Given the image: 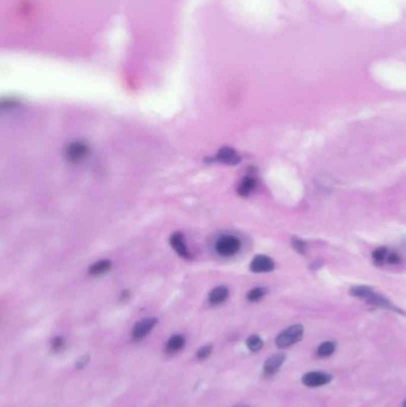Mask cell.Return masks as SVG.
<instances>
[{
  "label": "cell",
  "mask_w": 406,
  "mask_h": 407,
  "mask_svg": "<svg viewBox=\"0 0 406 407\" xmlns=\"http://www.w3.org/2000/svg\"><path fill=\"white\" fill-rule=\"evenodd\" d=\"M241 239L232 234H224L214 242V251L222 257H232L241 250Z\"/></svg>",
  "instance_id": "1"
},
{
  "label": "cell",
  "mask_w": 406,
  "mask_h": 407,
  "mask_svg": "<svg viewBox=\"0 0 406 407\" xmlns=\"http://www.w3.org/2000/svg\"><path fill=\"white\" fill-rule=\"evenodd\" d=\"M302 335H304V328L302 325H292L284 330L279 336L276 337V346L279 348H288L293 344L298 343L302 341Z\"/></svg>",
  "instance_id": "2"
},
{
  "label": "cell",
  "mask_w": 406,
  "mask_h": 407,
  "mask_svg": "<svg viewBox=\"0 0 406 407\" xmlns=\"http://www.w3.org/2000/svg\"><path fill=\"white\" fill-rule=\"evenodd\" d=\"M88 154L90 147L82 141L72 142L70 144H68V147L66 148L64 151L66 158L72 163L81 162V161H84L87 156H88Z\"/></svg>",
  "instance_id": "3"
},
{
  "label": "cell",
  "mask_w": 406,
  "mask_h": 407,
  "mask_svg": "<svg viewBox=\"0 0 406 407\" xmlns=\"http://www.w3.org/2000/svg\"><path fill=\"white\" fill-rule=\"evenodd\" d=\"M276 268V263L267 255H256L250 262L252 273H270Z\"/></svg>",
  "instance_id": "4"
},
{
  "label": "cell",
  "mask_w": 406,
  "mask_h": 407,
  "mask_svg": "<svg viewBox=\"0 0 406 407\" xmlns=\"http://www.w3.org/2000/svg\"><path fill=\"white\" fill-rule=\"evenodd\" d=\"M156 323H158V319L152 318V317H149V318H144L142 321L137 322L136 325L134 326L132 329V338L134 340L138 341L144 338L146 335L150 332L152 329L155 328Z\"/></svg>",
  "instance_id": "5"
},
{
  "label": "cell",
  "mask_w": 406,
  "mask_h": 407,
  "mask_svg": "<svg viewBox=\"0 0 406 407\" xmlns=\"http://www.w3.org/2000/svg\"><path fill=\"white\" fill-rule=\"evenodd\" d=\"M331 375L322 372H311L302 377V384L308 387H320L329 384Z\"/></svg>",
  "instance_id": "6"
},
{
  "label": "cell",
  "mask_w": 406,
  "mask_h": 407,
  "mask_svg": "<svg viewBox=\"0 0 406 407\" xmlns=\"http://www.w3.org/2000/svg\"><path fill=\"white\" fill-rule=\"evenodd\" d=\"M216 160L220 161L222 163L230 164V166H235V164L241 162V156L230 147H224L218 150L216 155Z\"/></svg>",
  "instance_id": "7"
},
{
  "label": "cell",
  "mask_w": 406,
  "mask_h": 407,
  "mask_svg": "<svg viewBox=\"0 0 406 407\" xmlns=\"http://www.w3.org/2000/svg\"><path fill=\"white\" fill-rule=\"evenodd\" d=\"M170 245L181 257H184V259H190V257H192L186 247L185 237H184V235L181 234V232H176V234L170 236Z\"/></svg>",
  "instance_id": "8"
},
{
  "label": "cell",
  "mask_w": 406,
  "mask_h": 407,
  "mask_svg": "<svg viewBox=\"0 0 406 407\" xmlns=\"http://www.w3.org/2000/svg\"><path fill=\"white\" fill-rule=\"evenodd\" d=\"M284 361H285V355L282 354H276V355L270 356V359L264 362V372L266 375H273L279 371V368L282 366Z\"/></svg>",
  "instance_id": "9"
},
{
  "label": "cell",
  "mask_w": 406,
  "mask_h": 407,
  "mask_svg": "<svg viewBox=\"0 0 406 407\" xmlns=\"http://www.w3.org/2000/svg\"><path fill=\"white\" fill-rule=\"evenodd\" d=\"M366 300L368 303L370 304V305L373 306H376V307H382V309H388V310H394V311H398L396 307H394L391 304V301L388 299H386L385 297H382V295L376 293V292H374L373 290L370 291V293L367 295Z\"/></svg>",
  "instance_id": "10"
},
{
  "label": "cell",
  "mask_w": 406,
  "mask_h": 407,
  "mask_svg": "<svg viewBox=\"0 0 406 407\" xmlns=\"http://www.w3.org/2000/svg\"><path fill=\"white\" fill-rule=\"evenodd\" d=\"M228 297H229V290L224 286H220V287L214 288L208 294V301L211 305H220L228 299Z\"/></svg>",
  "instance_id": "11"
},
{
  "label": "cell",
  "mask_w": 406,
  "mask_h": 407,
  "mask_svg": "<svg viewBox=\"0 0 406 407\" xmlns=\"http://www.w3.org/2000/svg\"><path fill=\"white\" fill-rule=\"evenodd\" d=\"M256 186H258V182H256V179L254 176H246V178L240 182L237 192H238V194L241 195V197H248V195H250L252 192L255 191Z\"/></svg>",
  "instance_id": "12"
},
{
  "label": "cell",
  "mask_w": 406,
  "mask_h": 407,
  "mask_svg": "<svg viewBox=\"0 0 406 407\" xmlns=\"http://www.w3.org/2000/svg\"><path fill=\"white\" fill-rule=\"evenodd\" d=\"M185 347V337L182 335H174L166 344V350L168 353H176Z\"/></svg>",
  "instance_id": "13"
},
{
  "label": "cell",
  "mask_w": 406,
  "mask_h": 407,
  "mask_svg": "<svg viewBox=\"0 0 406 407\" xmlns=\"http://www.w3.org/2000/svg\"><path fill=\"white\" fill-rule=\"evenodd\" d=\"M111 268V262L108 260H100L98 261V262L93 263L92 266L90 267L88 272L90 275H102L105 274V273H108V270Z\"/></svg>",
  "instance_id": "14"
},
{
  "label": "cell",
  "mask_w": 406,
  "mask_h": 407,
  "mask_svg": "<svg viewBox=\"0 0 406 407\" xmlns=\"http://www.w3.org/2000/svg\"><path fill=\"white\" fill-rule=\"evenodd\" d=\"M388 253H390L388 249L385 247L376 248V249H374L373 251H372V259H373V261L376 263V265H382V263H385L387 261Z\"/></svg>",
  "instance_id": "15"
},
{
  "label": "cell",
  "mask_w": 406,
  "mask_h": 407,
  "mask_svg": "<svg viewBox=\"0 0 406 407\" xmlns=\"http://www.w3.org/2000/svg\"><path fill=\"white\" fill-rule=\"evenodd\" d=\"M335 349H336V346L334 342H324V343H322L320 347H318L317 349V355L320 357H329L332 355L334 353H335Z\"/></svg>",
  "instance_id": "16"
},
{
  "label": "cell",
  "mask_w": 406,
  "mask_h": 407,
  "mask_svg": "<svg viewBox=\"0 0 406 407\" xmlns=\"http://www.w3.org/2000/svg\"><path fill=\"white\" fill-rule=\"evenodd\" d=\"M267 293V290L264 287H255L252 290L249 291V293L246 294V299L252 303H256V301H260L262 298L264 297Z\"/></svg>",
  "instance_id": "17"
},
{
  "label": "cell",
  "mask_w": 406,
  "mask_h": 407,
  "mask_svg": "<svg viewBox=\"0 0 406 407\" xmlns=\"http://www.w3.org/2000/svg\"><path fill=\"white\" fill-rule=\"evenodd\" d=\"M246 347H248L249 350L252 351V353H256V351L261 350V348L264 347V341H262L258 336H256V335H252V336H250L246 340Z\"/></svg>",
  "instance_id": "18"
},
{
  "label": "cell",
  "mask_w": 406,
  "mask_h": 407,
  "mask_svg": "<svg viewBox=\"0 0 406 407\" xmlns=\"http://www.w3.org/2000/svg\"><path fill=\"white\" fill-rule=\"evenodd\" d=\"M292 247L296 253L305 255L306 254V243L302 239L299 238H292Z\"/></svg>",
  "instance_id": "19"
},
{
  "label": "cell",
  "mask_w": 406,
  "mask_h": 407,
  "mask_svg": "<svg viewBox=\"0 0 406 407\" xmlns=\"http://www.w3.org/2000/svg\"><path fill=\"white\" fill-rule=\"evenodd\" d=\"M212 353V346H205L196 351V359L198 360H205L206 357L210 356Z\"/></svg>",
  "instance_id": "20"
},
{
  "label": "cell",
  "mask_w": 406,
  "mask_h": 407,
  "mask_svg": "<svg viewBox=\"0 0 406 407\" xmlns=\"http://www.w3.org/2000/svg\"><path fill=\"white\" fill-rule=\"evenodd\" d=\"M400 261H402V257L399 256L398 253H396V251L391 253V251H390L386 262L391 263V265H398V263H400Z\"/></svg>",
  "instance_id": "21"
},
{
  "label": "cell",
  "mask_w": 406,
  "mask_h": 407,
  "mask_svg": "<svg viewBox=\"0 0 406 407\" xmlns=\"http://www.w3.org/2000/svg\"><path fill=\"white\" fill-rule=\"evenodd\" d=\"M52 349L54 350H60L62 347H64V341L62 337H56L54 338V341H52Z\"/></svg>",
  "instance_id": "22"
},
{
  "label": "cell",
  "mask_w": 406,
  "mask_h": 407,
  "mask_svg": "<svg viewBox=\"0 0 406 407\" xmlns=\"http://www.w3.org/2000/svg\"><path fill=\"white\" fill-rule=\"evenodd\" d=\"M402 407H406V399H405V402H404V404H402Z\"/></svg>",
  "instance_id": "23"
}]
</instances>
